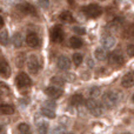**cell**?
Masks as SVG:
<instances>
[{
  "label": "cell",
  "mask_w": 134,
  "mask_h": 134,
  "mask_svg": "<svg viewBox=\"0 0 134 134\" xmlns=\"http://www.w3.org/2000/svg\"><path fill=\"white\" fill-rule=\"evenodd\" d=\"M87 66L88 67H93V66H94V63H93V60L91 58H87Z\"/></svg>",
  "instance_id": "36"
},
{
  "label": "cell",
  "mask_w": 134,
  "mask_h": 134,
  "mask_svg": "<svg viewBox=\"0 0 134 134\" xmlns=\"http://www.w3.org/2000/svg\"><path fill=\"white\" fill-rule=\"evenodd\" d=\"M121 85L126 88H130L134 86V72H130V73L125 74L121 79Z\"/></svg>",
  "instance_id": "12"
},
{
  "label": "cell",
  "mask_w": 134,
  "mask_h": 134,
  "mask_svg": "<svg viewBox=\"0 0 134 134\" xmlns=\"http://www.w3.org/2000/svg\"><path fill=\"white\" fill-rule=\"evenodd\" d=\"M15 63H16V66L18 67H23L24 66V63H25V57H24V54H19V55L16 57Z\"/></svg>",
  "instance_id": "29"
},
{
  "label": "cell",
  "mask_w": 134,
  "mask_h": 134,
  "mask_svg": "<svg viewBox=\"0 0 134 134\" xmlns=\"http://www.w3.org/2000/svg\"><path fill=\"white\" fill-rule=\"evenodd\" d=\"M45 107H48V108L54 109V108H55V104H54V102H52V101H46V104H45Z\"/></svg>",
  "instance_id": "34"
},
{
  "label": "cell",
  "mask_w": 134,
  "mask_h": 134,
  "mask_svg": "<svg viewBox=\"0 0 134 134\" xmlns=\"http://www.w3.org/2000/svg\"><path fill=\"white\" fill-rule=\"evenodd\" d=\"M118 102H119V97L115 92L109 91V92L105 93L102 95V104H104V106L106 108H114L118 105Z\"/></svg>",
  "instance_id": "1"
},
{
  "label": "cell",
  "mask_w": 134,
  "mask_h": 134,
  "mask_svg": "<svg viewBox=\"0 0 134 134\" xmlns=\"http://www.w3.org/2000/svg\"><path fill=\"white\" fill-rule=\"evenodd\" d=\"M12 42H13V46L15 48H20L24 44V37L21 33H14L13 38H12Z\"/></svg>",
  "instance_id": "15"
},
{
  "label": "cell",
  "mask_w": 134,
  "mask_h": 134,
  "mask_svg": "<svg viewBox=\"0 0 134 134\" xmlns=\"http://www.w3.org/2000/svg\"><path fill=\"white\" fill-rule=\"evenodd\" d=\"M37 132H38V134H47V132H48V124L44 122V121L40 122L39 125H38Z\"/></svg>",
  "instance_id": "25"
},
{
  "label": "cell",
  "mask_w": 134,
  "mask_h": 134,
  "mask_svg": "<svg viewBox=\"0 0 134 134\" xmlns=\"http://www.w3.org/2000/svg\"><path fill=\"white\" fill-rule=\"evenodd\" d=\"M73 31L75 33H78V34H85V28H81V27H74L73 28Z\"/></svg>",
  "instance_id": "33"
},
{
  "label": "cell",
  "mask_w": 134,
  "mask_h": 134,
  "mask_svg": "<svg viewBox=\"0 0 134 134\" xmlns=\"http://www.w3.org/2000/svg\"><path fill=\"white\" fill-rule=\"evenodd\" d=\"M26 44L32 48H37V47L40 46V38L38 37L37 33L30 32L26 35Z\"/></svg>",
  "instance_id": "7"
},
{
  "label": "cell",
  "mask_w": 134,
  "mask_h": 134,
  "mask_svg": "<svg viewBox=\"0 0 134 134\" xmlns=\"http://www.w3.org/2000/svg\"><path fill=\"white\" fill-rule=\"evenodd\" d=\"M101 45L104 46V48L107 49H111L115 46V39H114L112 35L106 34V35H102L101 38Z\"/></svg>",
  "instance_id": "11"
},
{
  "label": "cell",
  "mask_w": 134,
  "mask_h": 134,
  "mask_svg": "<svg viewBox=\"0 0 134 134\" xmlns=\"http://www.w3.org/2000/svg\"><path fill=\"white\" fill-rule=\"evenodd\" d=\"M122 23H124V18H122V16H116V18H114L113 20L109 23V26L116 27V26H120Z\"/></svg>",
  "instance_id": "27"
},
{
  "label": "cell",
  "mask_w": 134,
  "mask_h": 134,
  "mask_svg": "<svg viewBox=\"0 0 134 134\" xmlns=\"http://www.w3.org/2000/svg\"><path fill=\"white\" fill-rule=\"evenodd\" d=\"M99 94H100V88L99 87H92L90 90V95L92 97V99L97 98Z\"/></svg>",
  "instance_id": "30"
},
{
  "label": "cell",
  "mask_w": 134,
  "mask_h": 134,
  "mask_svg": "<svg viewBox=\"0 0 134 134\" xmlns=\"http://www.w3.org/2000/svg\"><path fill=\"white\" fill-rule=\"evenodd\" d=\"M15 83L19 88H26L31 86L32 80H31V78L26 73H19L15 78Z\"/></svg>",
  "instance_id": "6"
},
{
  "label": "cell",
  "mask_w": 134,
  "mask_h": 134,
  "mask_svg": "<svg viewBox=\"0 0 134 134\" xmlns=\"http://www.w3.org/2000/svg\"><path fill=\"white\" fill-rule=\"evenodd\" d=\"M126 52H127L128 57H134V44H130L126 48Z\"/></svg>",
  "instance_id": "31"
},
{
  "label": "cell",
  "mask_w": 134,
  "mask_h": 134,
  "mask_svg": "<svg viewBox=\"0 0 134 134\" xmlns=\"http://www.w3.org/2000/svg\"><path fill=\"white\" fill-rule=\"evenodd\" d=\"M122 35L126 39H131L134 38V24H130L128 26H126L125 30L122 31Z\"/></svg>",
  "instance_id": "16"
},
{
  "label": "cell",
  "mask_w": 134,
  "mask_h": 134,
  "mask_svg": "<svg viewBox=\"0 0 134 134\" xmlns=\"http://www.w3.org/2000/svg\"><path fill=\"white\" fill-rule=\"evenodd\" d=\"M64 131H65V128H61V127H58V128H57V130L55 131H54V133H55V134H61V133H64Z\"/></svg>",
  "instance_id": "35"
},
{
  "label": "cell",
  "mask_w": 134,
  "mask_h": 134,
  "mask_svg": "<svg viewBox=\"0 0 134 134\" xmlns=\"http://www.w3.org/2000/svg\"><path fill=\"white\" fill-rule=\"evenodd\" d=\"M82 55L81 53H74L73 54V63L75 64V66H79L81 63H82Z\"/></svg>",
  "instance_id": "28"
},
{
  "label": "cell",
  "mask_w": 134,
  "mask_h": 134,
  "mask_svg": "<svg viewBox=\"0 0 134 134\" xmlns=\"http://www.w3.org/2000/svg\"><path fill=\"white\" fill-rule=\"evenodd\" d=\"M9 42V38H8V32L7 31H2L0 33V44L2 46H7Z\"/></svg>",
  "instance_id": "24"
},
{
  "label": "cell",
  "mask_w": 134,
  "mask_h": 134,
  "mask_svg": "<svg viewBox=\"0 0 134 134\" xmlns=\"http://www.w3.org/2000/svg\"><path fill=\"white\" fill-rule=\"evenodd\" d=\"M27 67L28 71L33 74H37L40 69V61L39 58H38L35 54H31L27 59Z\"/></svg>",
  "instance_id": "4"
},
{
  "label": "cell",
  "mask_w": 134,
  "mask_h": 134,
  "mask_svg": "<svg viewBox=\"0 0 134 134\" xmlns=\"http://www.w3.org/2000/svg\"><path fill=\"white\" fill-rule=\"evenodd\" d=\"M86 106H87L88 111H90L94 116H100L102 114V107L100 106L99 102L95 101V100L92 99V98L86 100Z\"/></svg>",
  "instance_id": "3"
},
{
  "label": "cell",
  "mask_w": 134,
  "mask_h": 134,
  "mask_svg": "<svg viewBox=\"0 0 134 134\" xmlns=\"http://www.w3.org/2000/svg\"><path fill=\"white\" fill-rule=\"evenodd\" d=\"M83 13L86 14V15L88 16V18H98V16L101 15L102 13V9L100 6H98L97 4H90L87 5V6H85L82 8Z\"/></svg>",
  "instance_id": "2"
},
{
  "label": "cell",
  "mask_w": 134,
  "mask_h": 134,
  "mask_svg": "<svg viewBox=\"0 0 134 134\" xmlns=\"http://www.w3.org/2000/svg\"><path fill=\"white\" fill-rule=\"evenodd\" d=\"M59 18H60V20L64 21V23H74L73 15H72V13L71 12H68V11L61 12L60 15H59Z\"/></svg>",
  "instance_id": "18"
},
{
  "label": "cell",
  "mask_w": 134,
  "mask_h": 134,
  "mask_svg": "<svg viewBox=\"0 0 134 134\" xmlns=\"http://www.w3.org/2000/svg\"><path fill=\"white\" fill-rule=\"evenodd\" d=\"M41 113H42V115H45L46 118H48V119H54L55 118V113H54V109H52V108H48V107H42L41 108Z\"/></svg>",
  "instance_id": "23"
},
{
  "label": "cell",
  "mask_w": 134,
  "mask_h": 134,
  "mask_svg": "<svg viewBox=\"0 0 134 134\" xmlns=\"http://www.w3.org/2000/svg\"><path fill=\"white\" fill-rule=\"evenodd\" d=\"M127 134H128V133H127Z\"/></svg>",
  "instance_id": "41"
},
{
  "label": "cell",
  "mask_w": 134,
  "mask_h": 134,
  "mask_svg": "<svg viewBox=\"0 0 134 134\" xmlns=\"http://www.w3.org/2000/svg\"><path fill=\"white\" fill-rule=\"evenodd\" d=\"M0 88H2V90H4V92H8V91H9V88L7 87L6 85H4V83H0Z\"/></svg>",
  "instance_id": "37"
},
{
  "label": "cell",
  "mask_w": 134,
  "mask_h": 134,
  "mask_svg": "<svg viewBox=\"0 0 134 134\" xmlns=\"http://www.w3.org/2000/svg\"><path fill=\"white\" fill-rule=\"evenodd\" d=\"M64 31L60 26H54L51 30V39L54 42H61L64 40Z\"/></svg>",
  "instance_id": "8"
},
{
  "label": "cell",
  "mask_w": 134,
  "mask_h": 134,
  "mask_svg": "<svg viewBox=\"0 0 134 134\" xmlns=\"http://www.w3.org/2000/svg\"><path fill=\"white\" fill-rule=\"evenodd\" d=\"M0 75L5 79L9 78V75H11V67L5 60L0 61Z\"/></svg>",
  "instance_id": "14"
},
{
  "label": "cell",
  "mask_w": 134,
  "mask_h": 134,
  "mask_svg": "<svg viewBox=\"0 0 134 134\" xmlns=\"http://www.w3.org/2000/svg\"><path fill=\"white\" fill-rule=\"evenodd\" d=\"M18 9L20 12H23V13H25V14H30V15H35V14H37V11H35L34 6L31 5V4H28V2L19 4L18 5Z\"/></svg>",
  "instance_id": "9"
},
{
  "label": "cell",
  "mask_w": 134,
  "mask_h": 134,
  "mask_svg": "<svg viewBox=\"0 0 134 134\" xmlns=\"http://www.w3.org/2000/svg\"><path fill=\"white\" fill-rule=\"evenodd\" d=\"M2 26H4V19H2L1 16H0V28H1Z\"/></svg>",
  "instance_id": "38"
},
{
  "label": "cell",
  "mask_w": 134,
  "mask_h": 134,
  "mask_svg": "<svg viewBox=\"0 0 134 134\" xmlns=\"http://www.w3.org/2000/svg\"><path fill=\"white\" fill-rule=\"evenodd\" d=\"M52 83H53V86H55V87H59L60 88L61 86H64V83H65V80H64L63 78H60V76H54V78L51 79Z\"/></svg>",
  "instance_id": "26"
},
{
  "label": "cell",
  "mask_w": 134,
  "mask_h": 134,
  "mask_svg": "<svg viewBox=\"0 0 134 134\" xmlns=\"http://www.w3.org/2000/svg\"><path fill=\"white\" fill-rule=\"evenodd\" d=\"M94 55L99 61H104L107 59V53L104 48H97L94 52Z\"/></svg>",
  "instance_id": "20"
},
{
  "label": "cell",
  "mask_w": 134,
  "mask_h": 134,
  "mask_svg": "<svg viewBox=\"0 0 134 134\" xmlns=\"http://www.w3.org/2000/svg\"><path fill=\"white\" fill-rule=\"evenodd\" d=\"M133 102H134V94H133Z\"/></svg>",
  "instance_id": "40"
},
{
  "label": "cell",
  "mask_w": 134,
  "mask_h": 134,
  "mask_svg": "<svg viewBox=\"0 0 134 134\" xmlns=\"http://www.w3.org/2000/svg\"><path fill=\"white\" fill-rule=\"evenodd\" d=\"M100 1H107V0H100Z\"/></svg>",
  "instance_id": "39"
},
{
  "label": "cell",
  "mask_w": 134,
  "mask_h": 134,
  "mask_svg": "<svg viewBox=\"0 0 134 134\" xmlns=\"http://www.w3.org/2000/svg\"><path fill=\"white\" fill-rule=\"evenodd\" d=\"M83 101V98L81 94H74L71 97V99H69V102H71V105H73V106H79V105H81Z\"/></svg>",
  "instance_id": "19"
},
{
  "label": "cell",
  "mask_w": 134,
  "mask_h": 134,
  "mask_svg": "<svg viewBox=\"0 0 134 134\" xmlns=\"http://www.w3.org/2000/svg\"><path fill=\"white\" fill-rule=\"evenodd\" d=\"M82 44H83L82 40L78 37H72L71 39H69V45H71V47H73V48H80V47L82 46Z\"/></svg>",
  "instance_id": "21"
},
{
  "label": "cell",
  "mask_w": 134,
  "mask_h": 134,
  "mask_svg": "<svg viewBox=\"0 0 134 134\" xmlns=\"http://www.w3.org/2000/svg\"><path fill=\"white\" fill-rule=\"evenodd\" d=\"M108 61L112 66L120 67V66L124 65V63H125V58H124V55L120 53V52L116 51V52H113V53H111L108 55Z\"/></svg>",
  "instance_id": "5"
},
{
  "label": "cell",
  "mask_w": 134,
  "mask_h": 134,
  "mask_svg": "<svg viewBox=\"0 0 134 134\" xmlns=\"http://www.w3.org/2000/svg\"><path fill=\"white\" fill-rule=\"evenodd\" d=\"M18 131L20 134H32V130H31L30 125H28V124H25V122L19 124Z\"/></svg>",
  "instance_id": "22"
},
{
  "label": "cell",
  "mask_w": 134,
  "mask_h": 134,
  "mask_svg": "<svg viewBox=\"0 0 134 134\" xmlns=\"http://www.w3.org/2000/svg\"><path fill=\"white\" fill-rule=\"evenodd\" d=\"M45 93H46L49 98H52V99H58V98H60L61 95H63L61 88L55 87V86H49V87H47L46 90H45Z\"/></svg>",
  "instance_id": "10"
},
{
  "label": "cell",
  "mask_w": 134,
  "mask_h": 134,
  "mask_svg": "<svg viewBox=\"0 0 134 134\" xmlns=\"http://www.w3.org/2000/svg\"><path fill=\"white\" fill-rule=\"evenodd\" d=\"M38 4L42 7V8H48L49 6V0H38Z\"/></svg>",
  "instance_id": "32"
},
{
  "label": "cell",
  "mask_w": 134,
  "mask_h": 134,
  "mask_svg": "<svg viewBox=\"0 0 134 134\" xmlns=\"http://www.w3.org/2000/svg\"><path fill=\"white\" fill-rule=\"evenodd\" d=\"M14 113V108L11 105H6V104H1L0 105V114L4 115H9V114Z\"/></svg>",
  "instance_id": "17"
},
{
  "label": "cell",
  "mask_w": 134,
  "mask_h": 134,
  "mask_svg": "<svg viewBox=\"0 0 134 134\" xmlns=\"http://www.w3.org/2000/svg\"><path fill=\"white\" fill-rule=\"evenodd\" d=\"M57 64H58V67L61 69V71H67V69L71 67V60H69V59L67 58V57H65V55L59 57Z\"/></svg>",
  "instance_id": "13"
}]
</instances>
